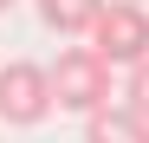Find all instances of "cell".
<instances>
[{"label": "cell", "mask_w": 149, "mask_h": 143, "mask_svg": "<svg viewBox=\"0 0 149 143\" xmlns=\"http://www.w3.org/2000/svg\"><path fill=\"white\" fill-rule=\"evenodd\" d=\"M39 117H52V72L33 59H7L0 65V124L33 130Z\"/></svg>", "instance_id": "3957f363"}, {"label": "cell", "mask_w": 149, "mask_h": 143, "mask_svg": "<svg viewBox=\"0 0 149 143\" xmlns=\"http://www.w3.org/2000/svg\"><path fill=\"white\" fill-rule=\"evenodd\" d=\"M123 104H130V111L143 117V124H149V59L123 72Z\"/></svg>", "instance_id": "8992f818"}, {"label": "cell", "mask_w": 149, "mask_h": 143, "mask_svg": "<svg viewBox=\"0 0 149 143\" xmlns=\"http://www.w3.org/2000/svg\"><path fill=\"white\" fill-rule=\"evenodd\" d=\"M84 143H149V124L130 104H104L97 117H84Z\"/></svg>", "instance_id": "277c9868"}, {"label": "cell", "mask_w": 149, "mask_h": 143, "mask_svg": "<svg viewBox=\"0 0 149 143\" xmlns=\"http://www.w3.org/2000/svg\"><path fill=\"white\" fill-rule=\"evenodd\" d=\"M117 98L110 85V65L91 52V46H65V52L52 59V104L58 111H78V117H97Z\"/></svg>", "instance_id": "6da1fadb"}, {"label": "cell", "mask_w": 149, "mask_h": 143, "mask_svg": "<svg viewBox=\"0 0 149 143\" xmlns=\"http://www.w3.org/2000/svg\"><path fill=\"white\" fill-rule=\"evenodd\" d=\"M33 7H39V20H45L52 33L78 39V33H91V26H97V13H104L110 0H33Z\"/></svg>", "instance_id": "5b68a950"}, {"label": "cell", "mask_w": 149, "mask_h": 143, "mask_svg": "<svg viewBox=\"0 0 149 143\" xmlns=\"http://www.w3.org/2000/svg\"><path fill=\"white\" fill-rule=\"evenodd\" d=\"M91 52L104 59L110 72L123 65H143L149 59V7L143 0H110L104 13H97V26H91Z\"/></svg>", "instance_id": "7a4b0ae2"}, {"label": "cell", "mask_w": 149, "mask_h": 143, "mask_svg": "<svg viewBox=\"0 0 149 143\" xmlns=\"http://www.w3.org/2000/svg\"><path fill=\"white\" fill-rule=\"evenodd\" d=\"M0 13H13V0H0Z\"/></svg>", "instance_id": "52a82bcc"}]
</instances>
